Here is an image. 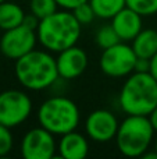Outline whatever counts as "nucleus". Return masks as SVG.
Here are the masks:
<instances>
[{"mask_svg":"<svg viewBox=\"0 0 157 159\" xmlns=\"http://www.w3.org/2000/svg\"><path fill=\"white\" fill-rule=\"evenodd\" d=\"M17 81L28 91H43L50 88L60 78L52 52L33 49L15 60L14 66Z\"/></svg>","mask_w":157,"mask_h":159,"instance_id":"1","label":"nucleus"},{"mask_svg":"<svg viewBox=\"0 0 157 159\" xmlns=\"http://www.w3.org/2000/svg\"><path fill=\"white\" fill-rule=\"evenodd\" d=\"M82 25L71 10H57L52 16L40 20L36 30L38 42L46 50L58 53L77 45L81 38Z\"/></svg>","mask_w":157,"mask_h":159,"instance_id":"2","label":"nucleus"},{"mask_svg":"<svg viewBox=\"0 0 157 159\" xmlns=\"http://www.w3.org/2000/svg\"><path fill=\"white\" fill-rule=\"evenodd\" d=\"M118 103L125 115L149 116L157 106V81L150 73L134 71L122 84Z\"/></svg>","mask_w":157,"mask_h":159,"instance_id":"3","label":"nucleus"},{"mask_svg":"<svg viewBox=\"0 0 157 159\" xmlns=\"http://www.w3.org/2000/svg\"><path fill=\"white\" fill-rule=\"evenodd\" d=\"M156 137V130L150 123L149 116L127 115L120 121L116 135V145L124 157L142 158L150 149Z\"/></svg>","mask_w":157,"mask_h":159,"instance_id":"4","label":"nucleus"},{"mask_svg":"<svg viewBox=\"0 0 157 159\" xmlns=\"http://www.w3.org/2000/svg\"><path fill=\"white\" fill-rule=\"evenodd\" d=\"M36 116L39 126L58 137L77 130L81 121L78 105L72 99L63 95H56L43 101Z\"/></svg>","mask_w":157,"mask_h":159,"instance_id":"5","label":"nucleus"},{"mask_svg":"<svg viewBox=\"0 0 157 159\" xmlns=\"http://www.w3.org/2000/svg\"><path fill=\"white\" fill-rule=\"evenodd\" d=\"M136 59L138 56L134 52L132 46L121 41L107 49H103L99 59V66L103 74L107 77L122 78L135 71Z\"/></svg>","mask_w":157,"mask_h":159,"instance_id":"6","label":"nucleus"},{"mask_svg":"<svg viewBox=\"0 0 157 159\" xmlns=\"http://www.w3.org/2000/svg\"><path fill=\"white\" fill-rule=\"evenodd\" d=\"M32 99L21 89H6L0 92V124L14 129L21 126L32 113Z\"/></svg>","mask_w":157,"mask_h":159,"instance_id":"7","label":"nucleus"},{"mask_svg":"<svg viewBox=\"0 0 157 159\" xmlns=\"http://www.w3.org/2000/svg\"><path fill=\"white\" fill-rule=\"evenodd\" d=\"M36 31L21 24L15 28L4 31L3 36L0 38V52L7 59L18 60L19 57L36 49Z\"/></svg>","mask_w":157,"mask_h":159,"instance_id":"8","label":"nucleus"},{"mask_svg":"<svg viewBox=\"0 0 157 159\" xmlns=\"http://www.w3.org/2000/svg\"><path fill=\"white\" fill-rule=\"evenodd\" d=\"M56 135L45 127L28 130L21 140V155L25 159H52L57 151Z\"/></svg>","mask_w":157,"mask_h":159,"instance_id":"9","label":"nucleus"},{"mask_svg":"<svg viewBox=\"0 0 157 159\" xmlns=\"http://www.w3.org/2000/svg\"><path fill=\"white\" fill-rule=\"evenodd\" d=\"M120 121L108 109H96L85 120V133L95 143H108L117 135Z\"/></svg>","mask_w":157,"mask_h":159,"instance_id":"10","label":"nucleus"},{"mask_svg":"<svg viewBox=\"0 0 157 159\" xmlns=\"http://www.w3.org/2000/svg\"><path fill=\"white\" fill-rule=\"evenodd\" d=\"M56 64L60 78L70 81L81 77L85 73L89 64V57L85 50L74 45L57 53Z\"/></svg>","mask_w":157,"mask_h":159,"instance_id":"11","label":"nucleus"},{"mask_svg":"<svg viewBox=\"0 0 157 159\" xmlns=\"http://www.w3.org/2000/svg\"><path fill=\"white\" fill-rule=\"evenodd\" d=\"M111 25L122 42H132V39L143 30V16L127 6L111 18Z\"/></svg>","mask_w":157,"mask_h":159,"instance_id":"12","label":"nucleus"},{"mask_svg":"<svg viewBox=\"0 0 157 159\" xmlns=\"http://www.w3.org/2000/svg\"><path fill=\"white\" fill-rule=\"evenodd\" d=\"M58 157L64 159H83L89 154L88 135L78 133L77 130L60 135L57 143Z\"/></svg>","mask_w":157,"mask_h":159,"instance_id":"13","label":"nucleus"},{"mask_svg":"<svg viewBox=\"0 0 157 159\" xmlns=\"http://www.w3.org/2000/svg\"><path fill=\"white\" fill-rule=\"evenodd\" d=\"M132 49L138 57L150 59L157 53V30L145 28L132 39Z\"/></svg>","mask_w":157,"mask_h":159,"instance_id":"14","label":"nucleus"},{"mask_svg":"<svg viewBox=\"0 0 157 159\" xmlns=\"http://www.w3.org/2000/svg\"><path fill=\"white\" fill-rule=\"evenodd\" d=\"M25 17V11L17 3L4 2L0 3V30L7 31L22 24Z\"/></svg>","mask_w":157,"mask_h":159,"instance_id":"15","label":"nucleus"},{"mask_svg":"<svg viewBox=\"0 0 157 159\" xmlns=\"http://www.w3.org/2000/svg\"><path fill=\"white\" fill-rule=\"evenodd\" d=\"M96 18L111 20L118 11L127 7V0H89Z\"/></svg>","mask_w":157,"mask_h":159,"instance_id":"16","label":"nucleus"},{"mask_svg":"<svg viewBox=\"0 0 157 159\" xmlns=\"http://www.w3.org/2000/svg\"><path fill=\"white\" fill-rule=\"evenodd\" d=\"M95 42L96 45L100 48V49H107V48L113 46V45L121 42L120 36L117 35L116 30L111 24H106L103 27H100L99 30L96 31V35H95Z\"/></svg>","mask_w":157,"mask_h":159,"instance_id":"17","label":"nucleus"},{"mask_svg":"<svg viewBox=\"0 0 157 159\" xmlns=\"http://www.w3.org/2000/svg\"><path fill=\"white\" fill-rule=\"evenodd\" d=\"M57 8L58 4L56 0H29V11L40 20L52 16Z\"/></svg>","mask_w":157,"mask_h":159,"instance_id":"18","label":"nucleus"},{"mask_svg":"<svg viewBox=\"0 0 157 159\" xmlns=\"http://www.w3.org/2000/svg\"><path fill=\"white\" fill-rule=\"evenodd\" d=\"M127 6L143 17L157 14V0H127Z\"/></svg>","mask_w":157,"mask_h":159,"instance_id":"19","label":"nucleus"},{"mask_svg":"<svg viewBox=\"0 0 157 159\" xmlns=\"http://www.w3.org/2000/svg\"><path fill=\"white\" fill-rule=\"evenodd\" d=\"M71 11L74 13L75 18L78 20V22H79L82 27L93 22V20L96 18V14H95L93 8H92V6L89 2L82 3V4H79L78 7H75L74 10H71Z\"/></svg>","mask_w":157,"mask_h":159,"instance_id":"20","label":"nucleus"},{"mask_svg":"<svg viewBox=\"0 0 157 159\" xmlns=\"http://www.w3.org/2000/svg\"><path fill=\"white\" fill-rule=\"evenodd\" d=\"M14 147V138L11 129L4 124H0V158L7 157Z\"/></svg>","mask_w":157,"mask_h":159,"instance_id":"21","label":"nucleus"},{"mask_svg":"<svg viewBox=\"0 0 157 159\" xmlns=\"http://www.w3.org/2000/svg\"><path fill=\"white\" fill-rule=\"evenodd\" d=\"M39 22H40V18H38L35 14H32V13L29 11V14H25L22 24H24L25 27L31 28V30L36 31V30H38V27H39Z\"/></svg>","mask_w":157,"mask_h":159,"instance_id":"22","label":"nucleus"},{"mask_svg":"<svg viewBox=\"0 0 157 159\" xmlns=\"http://www.w3.org/2000/svg\"><path fill=\"white\" fill-rule=\"evenodd\" d=\"M56 2H57L58 7L66 8V10H74L75 7H78L85 2H89V0H56Z\"/></svg>","mask_w":157,"mask_h":159,"instance_id":"23","label":"nucleus"},{"mask_svg":"<svg viewBox=\"0 0 157 159\" xmlns=\"http://www.w3.org/2000/svg\"><path fill=\"white\" fill-rule=\"evenodd\" d=\"M150 70V59L138 57L135 63V71L138 73H149Z\"/></svg>","mask_w":157,"mask_h":159,"instance_id":"24","label":"nucleus"},{"mask_svg":"<svg viewBox=\"0 0 157 159\" xmlns=\"http://www.w3.org/2000/svg\"><path fill=\"white\" fill-rule=\"evenodd\" d=\"M149 73L152 74V77L157 81V53L150 57V70H149Z\"/></svg>","mask_w":157,"mask_h":159,"instance_id":"25","label":"nucleus"},{"mask_svg":"<svg viewBox=\"0 0 157 159\" xmlns=\"http://www.w3.org/2000/svg\"><path fill=\"white\" fill-rule=\"evenodd\" d=\"M149 119H150V123H152L153 129H155L156 133H157V106L152 110V113L149 115Z\"/></svg>","mask_w":157,"mask_h":159,"instance_id":"26","label":"nucleus"},{"mask_svg":"<svg viewBox=\"0 0 157 159\" xmlns=\"http://www.w3.org/2000/svg\"><path fill=\"white\" fill-rule=\"evenodd\" d=\"M153 147H155V148H153V149H155V151H156V154H157V135L155 137V141H153Z\"/></svg>","mask_w":157,"mask_h":159,"instance_id":"27","label":"nucleus"},{"mask_svg":"<svg viewBox=\"0 0 157 159\" xmlns=\"http://www.w3.org/2000/svg\"><path fill=\"white\" fill-rule=\"evenodd\" d=\"M2 2H4V0H0V3H2Z\"/></svg>","mask_w":157,"mask_h":159,"instance_id":"28","label":"nucleus"}]
</instances>
